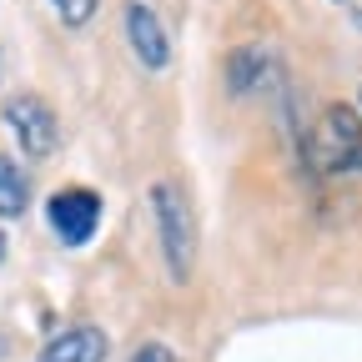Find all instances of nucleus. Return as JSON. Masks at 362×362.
I'll return each instance as SVG.
<instances>
[{"mask_svg": "<svg viewBox=\"0 0 362 362\" xmlns=\"http://www.w3.org/2000/svg\"><path fill=\"white\" fill-rule=\"evenodd\" d=\"M0 76H6V61H0Z\"/></svg>", "mask_w": 362, "mask_h": 362, "instance_id": "ddd939ff", "label": "nucleus"}, {"mask_svg": "<svg viewBox=\"0 0 362 362\" xmlns=\"http://www.w3.org/2000/svg\"><path fill=\"white\" fill-rule=\"evenodd\" d=\"M0 262H6V232H0Z\"/></svg>", "mask_w": 362, "mask_h": 362, "instance_id": "9b49d317", "label": "nucleus"}, {"mask_svg": "<svg viewBox=\"0 0 362 362\" xmlns=\"http://www.w3.org/2000/svg\"><path fill=\"white\" fill-rule=\"evenodd\" d=\"M151 216H156V242H161V262L171 282H192L197 267V211L192 197L181 192V181L161 176L151 187Z\"/></svg>", "mask_w": 362, "mask_h": 362, "instance_id": "f257e3e1", "label": "nucleus"}, {"mask_svg": "<svg viewBox=\"0 0 362 362\" xmlns=\"http://www.w3.org/2000/svg\"><path fill=\"white\" fill-rule=\"evenodd\" d=\"M6 352H11V342H6V337H0V357H6Z\"/></svg>", "mask_w": 362, "mask_h": 362, "instance_id": "f8f14e48", "label": "nucleus"}, {"mask_svg": "<svg viewBox=\"0 0 362 362\" xmlns=\"http://www.w3.org/2000/svg\"><path fill=\"white\" fill-rule=\"evenodd\" d=\"M6 126H11L16 146L30 161H45V156L61 151V121H56L51 106H45V96H35V90H16L6 101Z\"/></svg>", "mask_w": 362, "mask_h": 362, "instance_id": "7ed1b4c3", "label": "nucleus"}, {"mask_svg": "<svg viewBox=\"0 0 362 362\" xmlns=\"http://www.w3.org/2000/svg\"><path fill=\"white\" fill-rule=\"evenodd\" d=\"M272 76H277V61H272L267 51H257V45H247V51H232V61H226V86H232L237 96H252V90L267 86Z\"/></svg>", "mask_w": 362, "mask_h": 362, "instance_id": "0eeeda50", "label": "nucleus"}, {"mask_svg": "<svg viewBox=\"0 0 362 362\" xmlns=\"http://www.w3.org/2000/svg\"><path fill=\"white\" fill-rule=\"evenodd\" d=\"M96 6H101V0H51V11H56V21H61L66 30H81V25H90Z\"/></svg>", "mask_w": 362, "mask_h": 362, "instance_id": "1a4fd4ad", "label": "nucleus"}, {"mask_svg": "<svg viewBox=\"0 0 362 362\" xmlns=\"http://www.w3.org/2000/svg\"><path fill=\"white\" fill-rule=\"evenodd\" d=\"M126 45H131V56L141 61L146 71H166V66H171L166 21L146 6V0H126Z\"/></svg>", "mask_w": 362, "mask_h": 362, "instance_id": "39448f33", "label": "nucleus"}, {"mask_svg": "<svg viewBox=\"0 0 362 362\" xmlns=\"http://www.w3.org/2000/svg\"><path fill=\"white\" fill-rule=\"evenodd\" d=\"M25 211H30V176H25V166L16 156L0 151V216L16 221Z\"/></svg>", "mask_w": 362, "mask_h": 362, "instance_id": "6e6552de", "label": "nucleus"}, {"mask_svg": "<svg viewBox=\"0 0 362 362\" xmlns=\"http://www.w3.org/2000/svg\"><path fill=\"white\" fill-rule=\"evenodd\" d=\"M126 362H181V352L171 347V342H161V337H151V342H141Z\"/></svg>", "mask_w": 362, "mask_h": 362, "instance_id": "9d476101", "label": "nucleus"}, {"mask_svg": "<svg viewBox=\"0 0 362 362\" xmlns=\"http://www.w3.org/2000/svg\"><path fill=\"white\" fill-rule=\"evenodd\" d=\"M307 166L317 176H357L362 171V116L347 101L322 106L307 131Z\"/></svg>", "mask_w": 362, "mask_h": 362, "instance_id": "f03ea898", "label": "nucleus"}, {"mask_svg": "<svg viewBox=\"0 0 362 362\" xmlns=\"http://www.w3.org/2000/svg\"><path fill=\"white\" fill-rule=\"evenodd\" d=\"M106 352H111V342L96 322H76V327H61L40 347V362H106Z\"/></svg>", "mask_w": 362, "mask_h": 362, "instance_id": "423d86ee", "label": "nucleus"}, {"mask_svg": "<svg viewBox=\"0 0 362 362\" xmlns=\"http://www.w3.org/2000/svg\"><path fill=\"white\" fill-rule=\"evenodd\" d=\"M45 221L61 247H86L101 226V197L90 187H61L51 202H45Z\"/></svg>", "mask_w": 362, "mask_h": 362, "instance_id": "20e7f679", "label": "nucleus"}]
</instances>
